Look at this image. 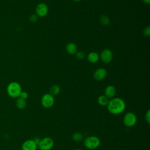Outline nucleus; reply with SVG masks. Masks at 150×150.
I'll list each match as a JSON object with an SVG mask.
<instances>
[{
	"mask_svg": "<svg viewBox=\"0 0 150 150\" xmlns=\"http://www.w3.org/2000/svg\"><path fill=\"white\" fill-rule=\"evenodd\" d=\"M137 122V117L132 112H127L123 117V123L127 127H134Z\"/></svg>",
	"mask_w": 150,
	"mask_h": 150,
	"instance_id": "4",
	"label": "nucleus"
},
{
	"mask_svg": "<svg viewBox=\"0 0 150 150\" xmlns=\"http://www.w3.org/2000/svg\"><path fill=\"white\" fill-rule=\"evenodd\" d=\"M116 93V88L112 85L107 86L104 90V95L108 98H113Z\"/></svg>",
	"mask_w": 150,
	"mask_h": 150,
	"instance_id": "11",
	"label": "nucleus"
},
{
	"mask_svg": "<svg viewBox=\"0 0 150 150\" xmlns=\"http://www.w3.org/2000/svg\"><path fill=\"white\" fill-rule=\"evenodd\" d=\"M125 101L120 97H113L109 100L107 105L109 112L113 115L120 114L125 110Z\"/></svg>",
	"mask_w": 150,
	"mask_h": 150,
	"instance_id": "1",
	"label": "nucleus"
},
{
	"mask_svg": "<svg viewBox=\"0 0 150 150\" xmlns=\"http://www.w3.org/2000/svg\"><path fill=\"white\" fill-rule=\"evenodd\" d=\"M53 146L54 141L52 138L49 137L41 139L38 145L40 150H51Z\"/></svg>",
	"mask_w": 150,
	"mask_h": 150,
	"instance_id": "5",
	"label": "nucleus"
},
{
	"mask_svg": "<svg viewBox=\"0 0 150 150\" xmlns=\"http://www.w3.org/2000/svg\"><path fill=\"white\" fill-rule=\"evenodd\" d=\"M60 91V88L58 85H56V84H54L52 86H51L49 90V92H50L49 93L52 94L53 96L58 95Z\"/></svg>",
	"mask_w": 150,
	"mask_h": 150,
	"instance_id": "16",
	"label": "nucleus"
},
{
	"mask_svg": "<svg viewBox=\"0 0 150 150\" xmlns=\"http://www.w3.org/2000/svg\"><path fill=\"white\" fill-rule=\"evenodd\" d=\"M19 97L24 99V100H26L28 98V93L26 91H22V92L20 94Z\"/></svg>",
	"mask_w": 150,
	"mask_h": 150,
	"instance_id": "23",
	"label": "nucleus"
},
{
	"mask_svg": "<svg viewBox=\"0 0 150 150\" xmlns=\"http://www.w3.org/2000/svg\"><path fill=\"white\" fill-rule=\"evenodd\" d=\"M100 139L97 136L91 135L86 137L84 140L85 147L88 149L92 150L97 149L100 145Z\"/></svg>",
	"mask_w": 150,
	"mask_h": 150,
	"instance_id": "3",
	"label": "nucleus"
},
{
	"mask_svg": "<svg viewBox=\"0 0 150 150\" xmlns=\"http://www.w3.org/2000/svg\"><path fill=\"white\" fill-rule=\"evenodd\" d=\"M22 91V87L21 84L16 81L11 82L6 88V91L8 96L13 98H17L19 97Z\"/></svg>",
	"mask_w": 150,
	"mask_h": 150,
	"instance_id": "2",
	"label": "nucleus"
},
{
	"mask_svg": "<svg viewBox=\"0 0 150 150\" xmlns=\"http://www.w3.org/2000/svg\"><path fill=\"white\" fill-rule=\"evenodd\" d=\"M71 138H72V139L75 142H80L83 139L84 137L81 133L76 132L72 135Z\"/></svg>",
	"mask_w": 150,
	"mask_h": 150,
	"instance_id": "17",
	"label": "nucleus"
},
{
	"mask_svg": "<svg viewBox=\"0 0 150 150\" xmlns=\"http://www.w3.org/2000/svg\"><path fill=\"white\" fill-rule=\"evenodd\" d=\"M143 34L146 37H149L150 36V27L148 26L143 30Z\"/></svg>",
	"mask_w": 150,
	"mask_h": 150,
	"instance_id": "21",
	"label": "nucleus"
},
{
	"mask_svg": "<svg viewBox=\"0 0 150 150\" xmlns=\"http://www.w3.org/2000/svg\"><path fill=\"white\" fill-rule=\"evenodd\" d=\"M49 11L47 5L45 3H40L39 4L35 9L36 14L39 17H44L45 16Z\"/></svg>",
	"mask_w": 150,
	"mask_h": 150,
	"instance_id": "7",
	"label": "nucleus"
},
{
	"mask_svg": "<svg viewBox=\"0 0 150 150\" xmlns=\"http://www.w3.org/2000/svg\"><path fill=\"white\" fill-rule=\"evenodd\" d=\"M145 121H146V122L149 124H150V110H148L145 115Z\"/></svg>",
	"mask_w": 150,
	"mask_h": 150,
	"instance_id": "22",
	"label": "nucleus"
},
{
	"mask_svg": "<svg viewBox=\"0 0 150 150\" xmlns=\"http://www.w3.org/2000/svg\"><path fill=\"white\" fill-rule=\"evenodd\" d=\"M142 1L146 4H150V0H142Z\"/></svg>",
	"mask_w": 150,
	"mask_h": 150,
	"instance_id": "24",
	"label": "nucleus"
},
{
	"mask_svg": "<svg viewBox=\"0 0 150 150\" xmlns=\"http://www.w3.org/2000/svg\"><path fill=\"white\" fill-rule=\"evenodd\" d=\"M22 150H37L38 145L33 139L25 141L21 146Z\"/></svg>",
	"mask_w": 150,
	"mask_h": 150,
	"instance_id": "9",
	"label": "nucleus"
},
{
	"mask_svg": "<svg viewBox=\"0 0 150 150\" xmlns=\"http://www.w3.org/2000/svg\"><path fill=\"white\" fill-rule=\"evenodd\" d=\"M41 104L45 108H50L53 107L54 103V97L50 93L43 94L41 98Z\"/></svg>",
	"mask_w": 150,
	"mask_h": 150,
	"instance_id": "6",
	"label": "nucleus"
},
{
	"mask_svg": "<svg viewBox=\"0 0 150 150\" xmlns=\"http://www.w3.org/2000/svg\"><path fill=\"white\" fill-rule=\"evenodd\" d=\"M76 57L78 59H80V60H82L85 57V53L83 51H79L77 52H76Z\"/></svg>",
	"mask_w": 150,
	"mask_h": 150,
	"instance_id": "19",
	"label": "nucleus"
},
{
	"mask_svg": "<svg viewBox=\"0 0 150 150\" xmlns=\"http://www.w3.org/2000/svg\"><path fill=\"white\" fill-rule=\"evenodd\" d=\"M38 16L36 14H32L29 16V21L32 23L36 22L38 21Z\"/></svg>",
	"mask_w": 150,
	"mask_h": 150,
	"instance_id": "20",
	"label": "nucleus"
},
{
	"mask_svg": "<svg viewBox=\"0 0 150 150\" xmlns=\"http://www.w3.org/2000/svg\"><path fill=\"white\" fill-rule=\"evenodd\" d=\"M100 22L101 23V25L106 26V25H108L110 23V21L109 18L107 16L102 15L100 18Z\"/></svg>",
	"mask_w": 150,
	"mask_h": 150,
	"instance_id": "18",
	"label": "nucleus"
},
{
	"mask_svg": "<svg viewBox=\"0 0 150 150\" xmlns=\"http://www.w3.org/2000/svg\"><path fill=\"white\" fill-rule=\"evenodd\" d=\"M73 150H81V149H74Z\"/></svg>",
	"mask_w": 150,
	"mask_h": 150,
	"instance_id": "26",
	"label": "nucleus"
},
{
	"mask_svg": "<svg viewBox=\"0 0 150 150\" xmlns=\"http://www.w3.org/2000/svg\"><path fill=\"white\" fill-rule=\"evenodd\" d=\"M77 46L74 43L70 42L67 44L66 46V52L71 55L74 54L77 52Z\"/></svg>",
	"mask_w": 150,
	"mask_h": 150,
	"instance_id": "12",
	"label": "nucleus"
},
{
	"mask_svg": "<svg viewBox=\"0 0 150 150\" xmlns=\"http://www.w3.org/2000/svg\"><path fill=\"white\" fill-rule=\"evenodd\" d=\"M99 55L97 52H91L87 56V60L91 63H96L99 60Z\"/></svg>",
	"mask_w": 150,
	"mask_h": 150,
	"instance_id": "13",
	"label": "nucleus"
},
{
	"mask_svg": "<svg viewBox=\"0 0 150 150\" xmlns=\"http://www.w3.org/2000/svg\"><path fill=\"white\" fill-rule=\"evenodd\" d=\"M112 52L108 49H104L100 54V59L104 63H109L112 59Z\"/></svg>",
	"mask_w": 150,
	"mask_h": 150,
	"instance_id": "8",
	"label": "nucleus"
},
{
	"mask_svg": "<svg viewBox=\"0 0 150 150\" xmlns=\"http://www.w3.org/2000/svg\"><path fill=\"white\" fill-rule=\"evenodd\" d=\"M73 1H75V2H79V1H80L81 0H73Z\"/></svg>",
	"mask_w": 150,
	"mask_h": 150,
	"instance_id": "25",
	"label": "nucleus"
},
{
	"mask_svg": "<svg viewBox=\"0 0 150 150\" xmlns=\"http://www.w3.org/2000/svg\"><path fill=\"white\" fill-rule=\"evenodd\" d=\"M109 101V98L105 95H101L97 98V102L98 104L101 106H107Z\"/></svg>",
	"mask_w": 150,
	"mask_h": 150,
	"instance_id": "14",
	"label": "nucleus"
},
{
	"mask_svg": "<svg viewBox=\"0 0 150 150\" xmlns=\"http://www.w3.org/2000/svg\"><path fill=\"white\" fill-rule=\"evenodd\" d=\"M16 106L19 109H24L26 106V101L21 97H18L16 101Z\"/></svg>",
	"mask_w": 150,
	"mask_h": 150,
	"instance_id": "15",
	"label": "nucleus"
},
{
	"mask_svg": "<svg viewBox=\"0 0 150 150\" xmlns=\"http://www.w3.org/2000/svg\"><path fill=\"white\" fill-rule=\"evenodd\" d=\"M107 74V70L104 68H99L94 73V78L98 81L104 80Z\"/></svg>",
	"mask_w": 150,
	"mask_h": 150,
	"instance_id": "10",
	"label": "nucleus"
}]
</instances>
